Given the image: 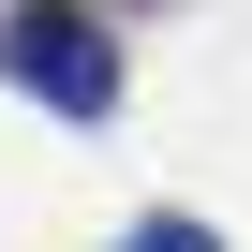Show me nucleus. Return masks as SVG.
I'll return each mask as SVG.
<instances>
[{"instance_id":"f257e3e1","label":"nucleus","mask_w":252,"mask_h":252,"mask_svg":"<svg viewBox=\"0 0 252 252\" xmlns=\"http://www.w3.org/2000/svg\"><path fill=\"white\" fill-rule=\"evenodd\" d=\"M0 74L45 89L60 119H104L119 104V30L89 15V0H15V15H0Z\"/></svg>"},{"instance_id":"f03ea898","label":"nucleus","mask_w":252,"mask_h":252,"mask_svg":"<svg viewBox=\"0 0 252 252\" xmlns=\"http://www.w3.org/2000/svg\"><path fill=\"white\" fill-rule=\"evenodd\" d=\"M119 252H208V222H134Z\"/></svg>"}]
</instances>
